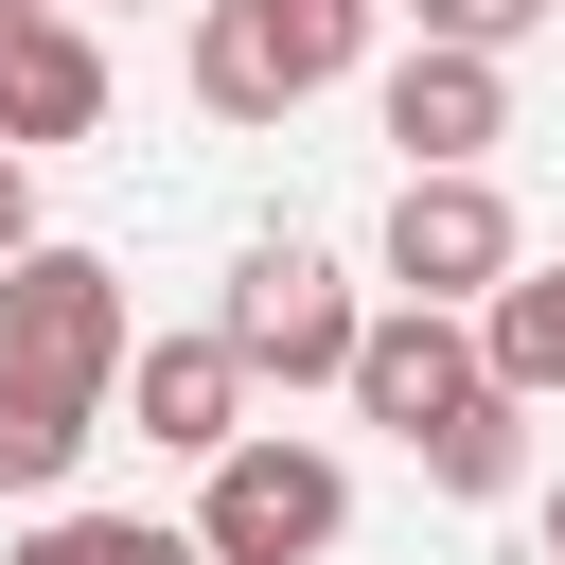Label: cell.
Wrapping results in <instances>:
<instances>
[{
  "label": "cell",
  "instance_id": "cell-16",
  "mask_svg": "<svg viewBox=\"0 0 565 565\" xmlns=\"http://www.w3.org/2000/svg\"><path fill=\"white\" fill-rule=\"evenodd\" d=\"M547 565H565V494H547Z\"/></svg>",
  "mask_w": 565,
  "mask_h": 565
},
{
  "label": "cell",
  "instance_id": "cell-6",
  "mask_svg": "<svg viewBox=\"0 0 565 565\" xmlns=\"http://www.w3.org/2000/svg\"><path fill=\"white\" fill-rule=\"evenodd\" d=\"M477 388H494V335H477V300H388V318L353 335V406H371L388 441L459 424Z\"/></svg>",
  "mask_w": 565,
  "mask_h": 565
},
{
  "label": "cell",
  "instance_id": "cell-1",
  "mask_svg": "<svg viewBox=\"0 0 565 565\" xmlns=\"http://www.w3.org/2000/svg\"><path fill=\"white\" fill-rule=\"evenodd\" d=\"M353 53H371V0H212V18H194V106H212V124H282V106H318Z\"/></svg>",
  "mask_w": 565,
  "mask_h": 565
},
{
  "label": "cell",
  "instance_id": "cell-12",
  "mask_svg": "<svg viewBox=\"0 0 565 565\" xmlns=\"http://www.w3.org/2000/svg\"><path fill=\"white\" fill-rule=\"evenodd\" d=\"M477 335H494V371L547 406V388H565V265H512V282L477 300Z\"/></svg>",
  "mask_w": 565,
  "mask_h": 565
},
{
  "label": "cell",
  "instance_id": "cell-5",
  "mask_svg": "<svg viewBox=\"0 0 565 565\" xmlns=\"http://www.w3.org/2000/svg\"><path fill=\"white\" fill-rule=\"evenodd\" d=\"M212 318H230V353H247L265 388H353V335H371V318H353V282H335L318 247H247Z\"/></svg>",
  "mask_w": 565,
  "mask_h": 565
},
{
  "label": "cell",
  "instance_id": "cell-10",
  "mask_svg": "<svg viewBox=\"0 0 565 565\" xmlns=\"http://www.w3.org/2000/svg\"><path fill=\"white\" fill-rule=\"evenodd\" d=\"M88 424H106V388H71V371H18V353H0V494H53V477L88 459Z\"/></svg>",
  "mask_w": 565,
  "mask_h": 565
},
{
  "label": "cell",
  "instance_id": "cell-3",
  "mask_svg": "<svg viewBox=\"0 0 565 565\" xmlns=\"http://www.w3.org/2000/svg\"><path fill=\"white\" fill-rule=\"evenodd\" d=\"M0 353H18V371H71V388H124V353H141V318H124V265L35 230V247L0 265Z\"/></svg>",
  "mask_w": 565,
  "mask_h": 565
},
{
  "label": "cell",
  "instance_id": "cell-15",
  "mask_svg": "<svg viewBox=\"0 0 565 565\" xmlns=\"http://www.w3.org/2000/svg\"><path fill=\"white\" fill-rule=\"evenodd\" d=\"M18 247H35V159L0 141V265H18Z\"/></svg>",
  "mask_w": 565,
  "mask_h": 565
},
{
  "label": "cell",
  "instance_id": "cell-7",
  "mask_svg": "<svg viewBox=\"0 0 565 565\" xmlns=\"http://www.w3.org/2000/svg\"><path fill=\"white\" fill-rule=\"evenodd\" d=\"M88 124H106V53H88V18H71V0H0V141L53 159V141H88Z\"/></svg>",
  "mask_w": 565,
  "mask_h": 565
},
{
  "label": "cell",
  "instance_id": "cell-4",
  "mask_svg": "<svg viewBox=\"0 0 565 565\" xmlns=\"http://www.w3.org/2000/svg\"><path fill=\"white\" fill-rule=\"evenodd\" d=\"M530 247H512V194L477 177V159H406V194H388V300H494Z\"/></svg>",
  "mask_w": 565,
  "mask_h": 565
},
{
  "label": "cell",
  "instance_id": "cell-14",
  "mask_svg": "<svg viewBox=\"0 0 565 565\" xmlns=\"http://www.w3.org/2000/svg\"><path fill=\"white\" fill-rule=\"evenodd\" d=\"M406 18H424V35H477V53H512V35H547L565 0H406Z\"/></svg>",
  "mask_w": 565,
  "mask_h": 565
},
{
  "label": "cell",
  "instance_id": "cell-8",
  "mask_svg": "<svg viewBox=\"0 0 565 565\" xmlns=\"http://www.w3.org/2000/svg\"><path fill=\"white\" fill-rule=\"evenodd\" d=\"M388 141H406V159H494V141H512V71H494L477 35H406V53H388Z\"/></svg>",
  "mask_w": 565,
  "mask_h": 565
},
{
  "label": "cell",
  "instance_id": "cell-9",
  "mask_svg": "<svg viewBox=\"0 0 565 565\" xmlns=\"http://www.w3.org/2000/svg\"><path fill=\"white\" fill-rule=\"evenodd\" d=\"M124 388H141V441H177V459H230L265 371H247V353H230V318H212V335H141V353H124Z\"/></svg>",
  "mask_w": 565,
  "mask_h": 565
},
{
  "label": "cell",
  "instance_id": "cell-2",
  "mask_svg": "<svg viewBox=\"0 0 565 565\" xmlns=\"http://www.w3.org/2000/svg\"><path fill=\"white\" fill-rule=\"evenodd\" d=\"M353 530V477L318 459V441H282V424H247L230 459H212V494H194V547L212 565H318Z\"/></svg>",
  "mask_w": 565,
  "mask_h": 565
},
{
  "label": "cell",
  "instance_id": "cell-13",
  "mask_svg": "<svg viewBox=\"0 0 565 565\" xmlns=\"http://www.w3.org/2000/svg\"><path fill=\"white\" fill-rule=\"evenodd\" d=\"M0 565H212V547L159 530V512H53V530H18Z\"/></svg>",
  "mask_w": 565,
  "mask_h": 565
},
{
  "label": "cell",
  "instance_id": "cell-11",
  "mask_svg": "<svg viewBox=\"0 0 565 565\" xmlns=\"http://www.w3.org/2000/svg\"><path fill=\"white\" fill-rule=\"evenodd\" d=\"M406 459H424V494H512V477H530V388L494 371V388H477L459 424H424Z\"/></svg>",
  "mask_w": 565,
  "mask_h": 565
}]
</instances>
